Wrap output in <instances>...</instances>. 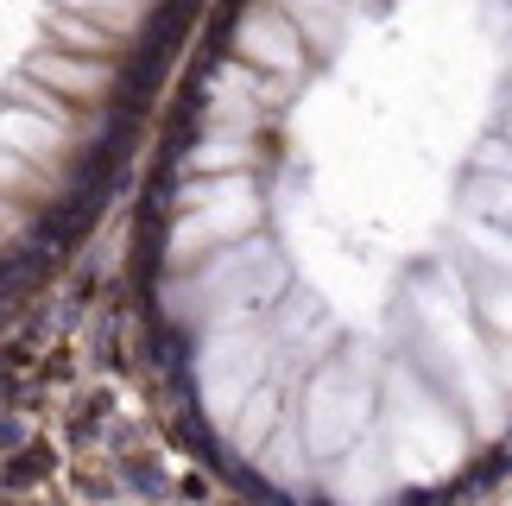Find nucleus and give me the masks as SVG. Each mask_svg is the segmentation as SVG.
Returning <instances> with one entry per match:
<instances>
[{"label": "nucleus", "mask_w": 512, "mask_h": 506, "mask_svg": "<svg viewBox=\"0 0 512 506\" xmlns=\"http://www.w3.org/2000/svg\"><path fill=\"white\" fill-rule=\"evenodd\" d=\"M209 0H0V317L102 216Z\"/></svg>", "instance_id": "f03ea898"}, {"label": "nucleus", "mask_w": 512, "mask_h": 506, "mask_svg": "<svg viewBox=\"0 0 512 506\" xmlns=\"http://www.w3.org/2000/svg\"><path fill=\"white\" fill-rule=\"evenodd\" d=\"M133 298L260 506H456L512 456V0H215Z\"/></svg>", "instance_id": "f257e3e1"}]
</instances>
